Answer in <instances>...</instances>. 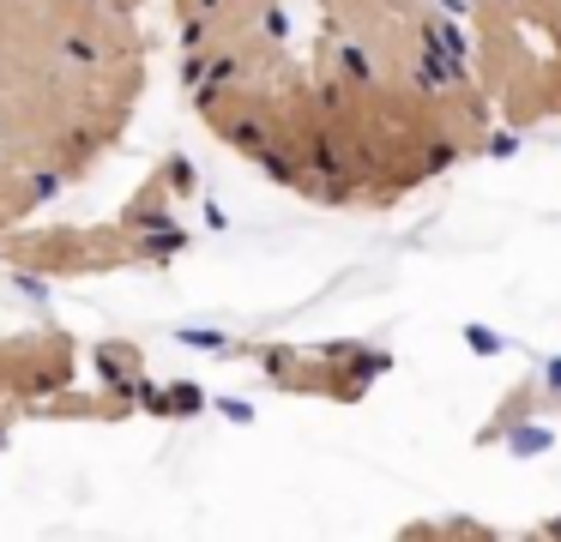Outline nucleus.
<instances>
[{"label": "nucleus", "mask_w": 561, "mask_h": 542, "mask_svg": "<svg viewBox=\"0 0 561 542\" xmlns=\"http://www.w3.org/2000/svg\"><path fill=\"white\" fill-rule=\"evenodd\" d=\"M98 373H103V385H110V392L146 397V356H139V344H127V337L98 344Z\"/></svg>", "instance_id": "nucleus-1"}]
</instances>
